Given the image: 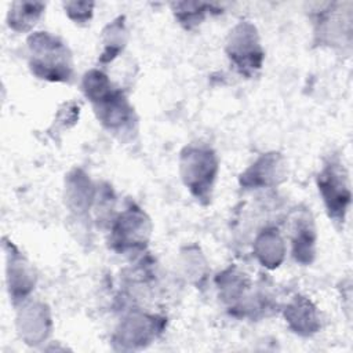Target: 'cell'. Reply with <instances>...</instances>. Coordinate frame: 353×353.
Instances as JSON below:
<instances>
[{
    "mask_svg": "<svg viewBox=\"0 0 353 353\" xmlns=\"http://www.w3.org/2000/svg\"><path fill=\"white\" fill-rule=\"evenodd\" d=\"M320 190L332 216H343L350 200V192L346 182V175L336 167L324 170L320 179Z\"/></svg>",
    "mask_w": 353,
    "mask_h": 353,
    "instance_id": "obj_1",
    "label": "cell"
}]
</instances>
